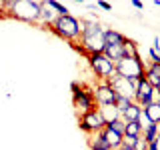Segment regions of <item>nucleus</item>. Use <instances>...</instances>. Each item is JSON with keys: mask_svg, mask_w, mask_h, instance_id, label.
Instances as JSON below:
<instances>
[{"mask_svg": "<svg viewBox=\"0 0 160 150\" xmlns=\"http://www.w3.org/2000/svg\"><path fill=\"white\" fill-rule=\"evenodd\" d=\"M4 12V6H2V2H0V14H2Z\"/></svg>", "mask_w": 160, "mask_h": 150, "instance_id": "7c9ffc66", "label": "nucleus"}, {"mask_svg": "<svg viewBox=\"0 0 160 150\" xmlns=\"http://www.w3.org/2000/svg\"><path fill=\"white\" fill-rule=\"evenodd\" d=\"M138 138H140V136H138ZM138 138H134V136H126V134H124V138H122V146H120V148H128V150H132Z\"/></svg>", "mask_w": 160, "mask_h": 150, "instance_id": "5701e85b", "label": "nucleus"}, {"mask_svg": "<svg viewBox=\"0 0 160 150\" xmlns=\"http://www.w3.org/2000/svg\"><path fill=\"white\" fill-rule=\"evenodd\" d=\"M98 110H100V114H102V118H104V122H112V120H116V118H120V112L116 110V106L114 104H110V106H98Z\"/></svg>", "mask_w": 160, "mask_h": 150, "instance_id": "dca6fc26", "label": "nucleus"}, {"mask_svg": "<svg viewBox=\"0 0 160 150\" xmlns=\"http://www.w3.org/2000/svg\"><path fill=\"white\" fill-rule=\"evenodd\" d=\"M78 126H80V130H82L86 136H90V134H96V132H100V130L106 128V122H104L100 110L92 108L90 112L80 114V116H78Z\"/></svg>", "mask_w": 160, "mask_h": 150, "instance_id": "0eeeda50", "label": "nucleus"}, {"mask_svg": "<svg viewBox=\"0 0 160 150\" xmlns=\"http://www.w3.org/2000/svg\"><path fill=\"white\" fill-rule=\"evenodd\" d=\"M148 150H156V146H154V142H152V144H148Z\"/></svg>", "mask_w": 160, "mask_h": 150, "instance_id": "c85d7f7f", "label": "nucleus"}, {"mask_svg": "<svg viewBox=\"0 0 160 150\" xmlns=\"http://www.w3.org/2000/svg\"><path fill=\"white\" fill-rule=\"evenodd\" d=\"M134 102H138L142 108H146L148 104L154 102V88L146 82V78L138 80V86L134 90Z\"/></svg>", "mask_w": 160, "mask_h": 150, "instance_id": "1a4fd4ad", "label": "nucleus"}, {"mask_svg": "<svg viewBox=\"0 0 160 150\" xmlns=\"http://www.w3.org/2000/svg\"><path fill=\"white\" fill-rule=\"evenodd\" d=\"M132 150H148V142L144 140L142 136H140L138 140H136V144H134V148Z\"/></svg>", "mask_w": 160, "mask_h": 150, "instance_id": "393cba45", "label": "nucleus"}, {"mask_svg": "<svg viewBox=\"0 0 160 150\" xmlns=\"http://www.w3.org/2000/svg\"><path fill=\"white\" fill-rule=\"evenodd\" d=\"M86 58H88V64H90V68L94 70V74H96L98 80H108L114 72H116V64H114L104 52L90 54Z\"/></svg>", "mask_w": 160, "mask_h": 150, "instance_id": "423d86ee", "label": "nucleus"}, {"mask_svg": "<svg viewBox=\"0 0 160 150\" xmlns=\"http://www.w3.org/2000/svg\"><path fill=\"white\" fill-rule=\"evenodd\" d=\"M124 134H126V136H134V138H138V136H142V128H140V124H138V122H126Z\"/></svg>", "mask_w": 160, "mask_h": 150, "instance_id": "6ab92c4d", "label": "nucleus"}, {"mask_svg": "<svg viewBox=\"0 0 160 150\" xmlns=\"http://www.w3.org/2000/svg\"><path fill=\"white\" fill-rule=\"evenodd\" d=\"M56 18H58V14L48 6L46 0H42V10H40V22H38V24H42V26H46V28H48Z\"/></svg>", "mask_w": 160, "mask_h": 150, "instance_id": "ddd939ff", "label": "nucleus"}, {"mask_svg": "<svg viewBox=\"0 0 160 150\" xmlns=\"http://www.w3.org/2000/svg\"><path fill=\"white\" fill-rule=\"evenodd\" d=\"M140 114H142V106H140L138 102H132L128 106V110L122 114V120H124V122H138Z\"/></svg>", "mask_w": 160, "mask_h": 150, "instance_id": "2eb2a0df", "label": "nucleus"}, {"mask_svg": "<svg viewBox=\"0 0 160 150\" xmlns=\"http://www.w3.org/2000/svg\"><path fill=\"white\" fill-rule=\"evenodd\" d=\"M132 6L136 10H142L144 8V2H140V0H132Z\"/></svg>", "mask_w": 160, "mask_h": 150, "instance_id": "bb28decb", "label": "nucleus"}, {"mask_svg": "<svg viewBox=\"0 0 160 150\" xmlns=\"http://www.w3.org/2000/svg\"><path fill=\"white\" fill-rule=\"evenodd\" d=\"M118 150H128V148H118Z\"/></svg>", "mask_w": 160, "mask_h": 150, "instance_id": "2f4dec72", "label": "nucleus"}, {"mask_svg": "<svg viewBox=\"0 0 160 150\" xmlns=\"http://www.w3.org/2000/svg\"><path fill=\"white\" fill-rule=\"evenodd\" d=\"M138 124H140V128H148L150 124H154V122H150V118L146 116V114H144V110H142V114H140V120H138Z\"/></svg>", "mask_w": 160, "mask_h": 150, "instance_id": "b1692460", "label": "nucleus"}, {"mask_svg": "<svg viewBox=\"0 0 160 150\" xmlns=\"http://www.w3.org/2000/svg\"><path fill=\"white\" fill-rule=\"evenodd\" d=\"M108 82H110V86L114 88L116 96H124V98H132V100H134V86L130 84V80L122 78L120 74L114 72L112 76L108 78Z\"/></svg>", "mask_w": 160, "mask_h": 150, "instance_id": "9d476101", "label": "nucleus"}, {"mask_svg": "<svg viewBox=\"0 0 160 150\" xmlns=\"http://www.w3.org/2000/svg\"><path fill=\"white\" fill-rule=\"evenodd\" d=\"M132 102H134L132 98H124V96H118V98H116V104H114V106H116V110L120 112V116H122V114L126 112L128 106H130Z\"/></svg>", "mask_w": 160, "mask_h": 150, "instance_id": "412c9836", "label": "nucleus"}, {"mask_svg": "<svg viewBox=\"0 0 160 150\" xmlns=\"http://www.w3.org/2000/svg\"><path fill=\"white\" fill-rule=\"evenodd\" d=\"M106 126H108V128H112V130H116L118 134H124L126 122H124V120H122V116H120V118H116V120H112V122H108Z\"/></svg>", "mask_w": 160, "mask_h": 150, "instance_id": "4be33fe9", "label": "nucleus"}, {"mask_svg": "<svg viewBox=\"0 0 160 150\" xmlns=\"http://www.w3.org/2000/svg\"><path fill=\"white\" fill-rule=\"evenodd\" d=\"M102 134H104V138L108 140V144H110V148H112V150H118L120 146H122L124 134H118L116 130H112V128H108V126L102 130Z\"/></svg>", "mask_w": 160, "mask_h": 150, "instance_id": "4468645a", "label": "nucleus"}, {"mask_svg": "<svg viewBox=\"0 0 160 150\" xmlns=\"http://www.w3.org/2000/svg\"><path fill=\"white\" fill-rule=\"evenodd\" d=\"M70 90H72V104H74V108H76L80 114H86V112H90L92 108H96L94 90L86 88L84 84L76 82V80L70 84Z\"/></svg>", "mask_w": 160, "mask_h": 150, "instance_id": "39448f33", "label": "nucleus"}, {"mask_svg": "<svg viewBox=\"0 0 160 150\" xmlns=\"http://www.w3.org/2000/svg\"><path fill=\"white\" fill-rule=\"evenodd\" d=\"M48 2V6L54 10V12L58 14V16H66V14H70V10H68V6H64V4H60V2H56V0H46Z\"/></svg>", "mask_w": 160, "mask_h": 150, "instance_id": "aec40b11", "label": "nucleus"}, {"mask_svg": "<svg viewBox=\"0 0 160 150\" xmlns=\"http://www.w3.org/2000/svg\"><path fill=\"white\" fill-rule=\"evenodd\" d=\"M48 30L52 34H56L58 38L66 40L72 46H76L78 40H80V34H82V26H80V20L72 14H66V16H58L52 24L48 26Z\"/></svg>", "mask_w": 160, "mask_h": 150, "instance_id": "7ed1b4c3", "label": "nucleus"}, {"mask_svg": "<svg viewBox=\"0 0 160 150\" xmlns=\"http://www.w3.org/2000/svg\"><path fill=\"white\" fill-rule=\"evenodd\" d=\"M116 92L110 86L108 80H100L94 88V100H96V106H110V104H116Z\"/></svg>", "mask_w": 160, "mask_h": 150, "instance_id": "6e6552de", "label": "nucleus"}, {"mask_svg": "<svg viewBox=\"0 0 160 150\" xmlns=\"http://www.w3.org/2000/svg\"><path fill=\"white\" fill-rule=\"evenodd\" d=\"M154 146H156V150H160V134H158V138L154 140Z\"/></svg>", "mask_w": 160, "mask_h": 150, "instance_id": "cd10ccee", "label": "nucleus"}, {"mask_svg": "<svg viewBox=\"0 0 160 150\" xmlns=\"http://www.w3.org/2000/svg\"><path fill=\"white\" fill-rule=\"evenodd\" d=\"M144 110V114L150 118V122H154V124H160V104L158 102H152V104H148L146 108H142Z\"/></svg>", "mask_w": 160, "mask_h": 150, "instance_id": "f3484780", "label": "nucleus"}, {"mask_svg": "<svg viewBox=\"0 0 160 150\" xmlns=\"http://www.w3.org/2000/svg\"><path fill=\"white\" fill-rule=\"evenodd\" d=\"M124 42H126V36L122 32H118L114 28H106V32H104V44L106 46H118V44H124Z\"/></svg>", "mask_w": 160, "mask_h": 150, "instance_id": "f8f14e48", "label": "nucleus"}, {"mask_svg": "<svg viewBox=\"0 0 160 150\" xmlns=\"http://www.w3.org/2000/svg\"><path fill=\"white\" fill-rule=\"evenodd\" d=\"M154 6H158V8H160V0H154Z\"/></svg>", "mask_w": 160, "mask_h": 150, "instance_id": "c756f323", "label": "nucleus"}, {"mask_svg": "<svg viewBox=\"0 0 160 150\" xmlns=\"http://www.w3.org/2000/svg\"><path fill=\"white\" fill-rule=\"evenodd\" d=\"M4 12L10 16L22 20V22L38 24L40 22V10H42V0H6L2 2Z\"/></svg>", "mask_w": 160, "mask_h": 150, "instance_id": "f03ea898", "label": "nucleus"}, {"mask_svg": "<svg viewBox=\"0 0 160 150\" xmlns=\"http://www.w3.org/2000/svg\"><path fill=\"white\" fill-rule=\"evenodd\" d=\"M144 72H146V64H144L142 56H136V58L126 56V58H122V60L116 62V74L130 80V84L134 86V90L138 86V80L144 78Z\"/></svg>", "mask_w": 160, "mask_h": 150, "instance_id": "20e7f679", "label": "nucleus"}, {"mask_svg": "<svg viewBox=\"0 0 160 150\" xmlns=\"http://www.w3.org/2000/svg\"><path fill=\"white\" fill-rule=\"evenodd\" d=\"M80 26H82V34H80V40L76 44V48L82 54H98L104 52V32L106 28L98 22L96 18H80Z\"/></svg>", "mask_w": 160, "mask_h": 150, "instance_id": "f257e3e1", "label": "nucleus"}, {"mask_svg": "<svg viewBox=\"0 0 160 150\" xmlns=\"http://www.w3.org/2000/svg\"><path fill=\"white\" fill-rule=\"evenodd\" d=\"M88 146H90V150H112L110 144H108V140L104 138L102 130L96 132V134H90L88 136Z\"/></svg>", "mask_w": 160, "mask_h": 150, "instance_id": "9b49d317", "label": "nucleus"}, {"mask_svg": "<svg viewBox=\"0 0 160 150\" xmlns=\"http://www.w3.org/2000/svg\"><path fill=\"white\" fill-rule=\"evenodd\" d=\"M96 6H98V8H102V10H112V4L104 2V0H100V2H96Z\"/></svg>", "mask_w": 160, "mask_h": 150, "instance_id": "a878e982", "label": "nucleus"}, {"mask_svg": "<svg viewBox=\"0 0 160 150\" xmlns=\"http://www.w3.org/2000/svg\"><path fill=\"white\" fill-rule=\"evenodd\" d=\"M158 134H160V124H150L148 128H144V130H142V138L146 140L148 144H152L154 140L158 138Z\"/></svg>", "mask_w": 160, "mask_h": 150, "instance_id": "a211bd4d", "label": "nucleus"}]
</instances>
